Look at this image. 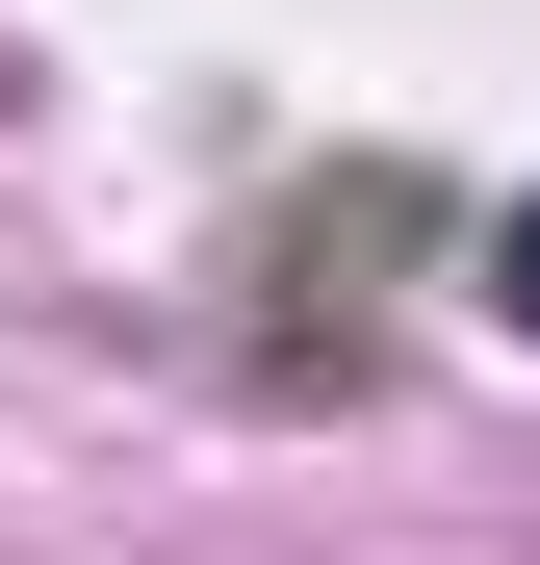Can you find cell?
<instances>
[{"label": "cell", "mask_w": 540, "mask_h": 565, "mask_svg": "<svg viewBox=\"0 0 540 565\" xmlns=\"http://www.w3.org/2000/svg\"><path fill=\"white\" fill-rule=\"evenodd\" d=\"M489 309H515V334H540V206H515V232H489Z\"/></svg>", "instance_id": "6da1fadb"}]
</instances>
